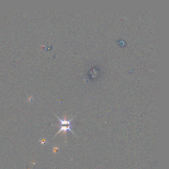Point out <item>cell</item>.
Listing matches in <instances>:
<instances>
[{"label": "cell", "mask_w": 169, "mask_h": 169, "mask_svg": "<svg viewBox=\"0 0 169 169\" xmlns=\"http://www.w3.org/2000/svg\"><path fill=\"white\" fill-rule=\"evenodd\" d=\"M59 126H60V130L58 132V133L55 135V137L58 134H59L61 131H63L65 133H66L68 131H71L72 133H73L74 135H75V134H74V133L73 132V130H72V127L73 126V124L72 125H67V126H65V125H59Z\"/></svg>", "instance_id": "1"}, {"label": "cell", "mask_w": 169, "mask_h": 169, "mask_svg": "<svg viewBox=\"0 0 169 169\" xmlns=\"http://www.w3.org/2000/svg\"><path fill=\"white\" fill-rule=\"evenodd\" d=\"M55 115L58 119V120H59V121L60 122V125H72V121H73V120L74 119V117H73L72 119H71L70 120H67L66 118H65L64 119H61L60 117H59L58 116H57L56 115Z\"/></svg>", "instance_id": "2"}, {"label": "cell", "mask_w": 169, "mask_h": 169, "mask_svg": "<svg viewBox=\"0 0 169 169\" xmlns=\"http://www.w3.org/2000/svg\"><path fill=\"white\" fill-rule=\"evenodd\" d=\"M39 142H40V143L42 145H46L48 143L47 140L45 138H41L39 140Z\"/></svg>", "instance_id": "3"}]
</instances>
